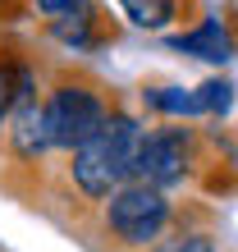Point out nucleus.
Masks as SVG:
<instances>
[{"label":"nucleus","mask_w":238,"mask_h":252,"mask_svg":"<svg viewBox=\"0 0 238 252\" xmlns=\"http://www.w3.org/2000/svg\"><path fill=\"white\" fill-rule=\"evenodd\" d=\"M37 14H51L46 23V37H55L64 51L83 55V51H96L115 41V23L101 14L96 5H73V0H41Z\"/></svg>","instance_id":"39448f33"},{"label":"nucleus","mask_w":238,"mask_h":252,"mask_svg":"<svg viewBox=\"0 0 238 252\" xmlns=\"http://www.w3.org/2000/svg\"><path fill=\"white\" fill-rule=\"evenodd\" d=\"M119 110L115 87H106L96 73L87 69H55L41 96V128H46V147L51 152H78L83 142H92L106 120Z\"/></svg>","instance_id":"f03ea898"},{"label":"nucleus","mask_w":238,"mask_h":252,"mask_svg":"<svg viewBox=\"0 0 238 252\" xmlns=\"http://www.w3.org/2000/svg\"><path fill=\"white\" fill-rule=\"evenodd\" d=\"M197 106H202V115H225L234 106V83L229 78H206L197 87Z\"/></svg>","instance_id":"9b49d317"},{"label":"nucleus","mask_w":238,"mask_h":252,"mask_svg":"<svg viewBox=\"0 0 238 252\" xmlns=\"http://www.w3.org/2000/svg\"><path fill=\"white\" fill-rule=\"evenodd\" d=\"M23 64H28L23 46L5 41V46H0V138H5V124H9V106H14V83H19Z\"/></svg>","instance_id":"9d476101"},{"label":"nucleus","mask_w":238,"mask_h":252,"mask_svg":"<svg viewBox=\"0 0 238 252\" xmlns=\"http://www.w3.org/2000/svg\"><path fill=\"white\" fill-rule=\"evenodd\" d=\"M170 220H174V202L147 184H124L96 211L101 239L110 243V252H151L165 239Z\"/></svg>","instance_id":"7ed1b4c3"},{"label":"nucleus","mask_w":238,"mask_h":252,"mask_svg":"<svg viewBox=\"0 0 238 252\" xmlns=\"http://www.w3.org/2000/svg\"><path fill=\"white\" fill-rule=\"evenodd\" d=\"M197 165H202V128L156 124V128H142V138H138L128 184H147L156 192H170L174 184L197 179Z\"/></svg>","instance_id":"20e7f679"},{"label":"nucleus","mask_w":238,"mask_h":252,"mask_svg":"<svg viewBox=\"0 0 238 252\" xmlns=\"http://www.w3.org/2000/svg\"><path fill=\"white\" fill-rule=\"evenodd\" d=\"M151 252H215V229H211V211L192 206V211H174L165 239Z\"/></svg>","instance_id":"0eeeda50"},{"label":"nucleus","mask_w":238,"mask_h":252,"mask_svg":"<svg viewBox=\"0 0 238 252\" xmlns=\"http://www.w3.org/2000/svg\"><path fill=\"white\" fill-rule=\"evenodd\" d=\"M174 51L192 55V60H211V64H225L229 55L238 51V9H206L188 32H174L170 37Z\"/></svg>","instance_id":"423d86ee"},{"label":"nucleus","mask_w":238,"mask_h":252,"mask_svg":"<svg viewBox=\"0 0 238 252\" xmlns=\"http://www.w3.org/2000/svg\"><path fill=\"white\" fill-rule=\"evenodd\" d=\"M138 138H142V124L133 120L124 106H119L110 120H106V128H101L92 142H83L78 152L69 156L60 188H64L69 202L78 197V220H83L87 211H101V206H106L115 192L133 179Z\"/></svg>","instance_id":"f257e3e1"},{"label":"nucleus","mask_w":238,"mask_h":252,"mask_svg":"<svg viewBox=\"0 0 238 252\" xmlns=\"http://www.w3.org/2000/svg\"><path fill=\"white\" fill-rule=\"evenodd\" d=\"M197 5H178V0H124V14H128V23H138V28H151V32H160L165 23L174 19H183V14H192Z\"/></svg>","instance_id":"6e6552de"},{"label":"nucleus","mask_w":238,"mask_h":252,"mask_svg":"<svg viewBox=\"0 0 238 252\" xmlns=\"http://www.w3.org/2000/svg\"><path fill=\"white\" fill-rule=\"evenodd\" d=\"M142 106L165 115V120H188V115H202L197 106V92H183V87H147L142 92Z\"/></svg>","instance_id":"1a4fd4ad"}]
</instances>
